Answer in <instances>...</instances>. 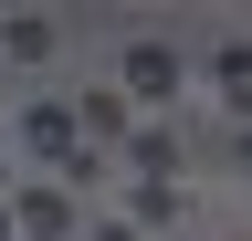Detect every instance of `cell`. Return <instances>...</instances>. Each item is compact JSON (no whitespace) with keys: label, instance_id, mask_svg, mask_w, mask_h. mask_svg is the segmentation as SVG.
Listing matches in <instances>:
<instances>
[{"label":"cell","instance_id":"4","mask_svg":"<svg viewBox=\"0 0 252 241\" xmlns=\"http://www.w3.org/2000/svg\"><path fill=\"white\" fill-rule=\"evenodd\" d=\"M137 220H147V231L179 220V178H147V189H137Z\"/></svg>","mask_w":252,"mask_h":241},{"label":"cell","instance_id":"3","mask_svg":"<svg viewBox=\"0 0 252 241\" xmlns=\"http://www.w3.org/2000/svg\"><path fill=\"white\" fill-rule=\"evenodd\" d=\"M11 231H32V241H63V231H74V210H63V189H21Z\"/></svg>","mask_w":252,"mask_h":241},{"label":"cell","instance_id":"5","mask_svg":"<svg viewBox=\"0 0 252 241\" xmlns=\"http://www.w3.org/2000/svg\"><path fill=\"white\" fill-rule=\"evenodd\" d=\"M126 158H137V168H147V178H179V136H158V126H147V136H137V147H126Z\"/></svg>","mask_w":252,"mask_h":241},{"label":"cell","instance_id":"2","mask_svg":"<svg viewBox=\"0 0 252 241\" xmlns=\"http://www.w3.org/2000/svg\"><path fill=\"white\" fill-rule=\"evenodd\" d=\"M179 84H189V74H179V53H168V42H137V53H126V95H147V105H168Z\"/></svg>","mask_w":252,"mask_h":241},{"label":"cell","instance_id":"1","mask_svg":"<svg viewBox=\"0 0 252 241\" xmlns=\"http://www.w3.org/2000/svg\"><path fill=\"white\" fill-rule=\"evenodd\" d=\"M21 147H32V158H53L63 178H94V168H105V158H84V136H74V115H63V105H32V115H21Z\"/></svg>","mask_w":252,"mask_h":241},{"label":"cell","instance_id":"6","mask_svg":"<svg viewBox=\"0 0 252 241\" xmlns=\"http://www.w3.org/2000/svg\"><path fill=\"white\" fill-rule=\"evenodd\" d=\"M84 126H94V136H105V147H116V136H126V105H116V95H105V84H94V95H84Z\"/></svg>","mask_w":252,"mask_h":241},{"label":"cell","instance_id":"7","mask_svg":"<svg viewBox=\"0 0 252 241\" xmlns=\"http://www.w3.org/2000/svg\"><path fill=\"white\" fill-rule=\"evenodd\" d=\"M0 241H11V199H0Z\"/></svg>","mask_w":252,"mask_h":241}]
</instances>
